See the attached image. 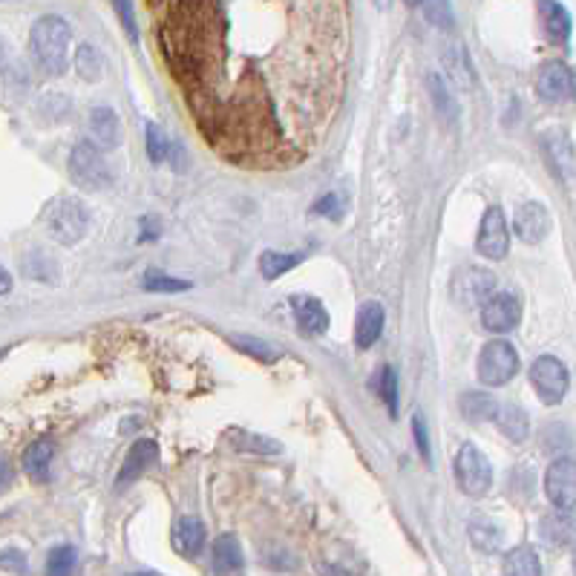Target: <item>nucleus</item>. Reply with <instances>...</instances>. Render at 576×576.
<instances>
[{
    "label": "nucleus",
    "mask_w": 576,
    "mask_h": 576,
    "mask_svg": "<svg viewBox=\"0 0 576 576\" xmlns=\"http://www.w3.org/2000/svg\"><path fill=\"white\" fill-rule=\"evenodd\" d=\"M159 53L205 145L248 171H288L317 150L346 81L349 38L326 0L153 4Z\"/></svg>",
    "instance_id": "obj_1"
},
{
    "label": "nucleus",
    "mask_w": 576,
    "mask_h": 576,
    "mask_svg": "<svg viewBox=\"0 0 576 576\" xmlns=\"http://www.w3.org/2000/svg\"><path fill=\"white\" fill-rule=\"evenodd\" d=\"M70 41L72 29L61 15H44L32 23L29 32V49L35 63L46 75H63L70 63Z\"/></svg>",
    "instance_id": "obj_2"
},
{
    "label": "nucleus",
    "mask_w": 576,
    "mask_h": 576,
    "mask_svg": "<svg viewBox=\"0 0 576 576\" xmlns=\"http://www.w3.org/2000/svg\"><path fill=\"white\" fill-rule=\"evenodd\" d=\"M44 225H46V234L55 242H61V246H75V242L84 239L89 228V211L84 208V202L72 196H61L46 208Z\"/></svg>",
    "instance_id": "obj_3"
},
{
    "label": "nucleus",
    "mask_w": 576,
    "mask_h": 576,
    "mask_svg": "<svg viewBox=\"0 0 576 576\" xmlns=\"http://www.w3.org/2000/svg\"><path fill=\"white\" fill-rule=\"evenodd\" d=\"M455 481H458V488L461 493H467L472 498H481V496H488L490 488H493V467H490V461L484 458V453L479 450V447H472V444H464L458 450L455 455Z\"/></svg>",
    "instance_id": "obj_4"
},
{
    "label": "nucleus",
    "mask_w": 576,
    "mask_h": 576,
    "mask_svg": "<svg viewBox=\"0 0 576 576\" xmlns=\"http://www.w3.org/2000/svg\"><path fill=\"white\" fill-rule=\"evenodd\" d=\"M519 372V352L507 340H490L479 352V380L484 387H505Z\"/></svg>",
    "instance_id": "obj_5"
},
{
    "label": "nucleus",
    "mask_w": 576,
    "mask_h": 576,
    "mask_svg": "<svg viewBox=\"0 0 576 576\" xmlns=\"http://www.w3.org/2000/svg\"><path fill=\"white\" fill-rule=\"evenodd\" d=\"M70 176L81 190H104L113 182L107 159L93 145H75L70 153Z\"/></svg>",
    "instance_id": "obj_6"
},
{
    "label": "nucleus",
    "mask_w": 576,
    "mask_h": 576,
    "mask_svg": "<svg viewBox=\"0 0 576 576\" xmlns=\"http://www.w3.org/2000/svg\"><path fill=\"white\" fill-rule=\"evenodd\" d=\"M530 383L536 395H539V401L547 404V406H556L562 398L568 395V369L565 363L559 361L554 355H542L536 357L533 366H530Z\"/></svg>",
    "instance_id": "obj_7"
},
{
    "label": "nucleus",
    "mask_w": 576,
    "mask_h": 576,
    "mask_svg": "<svg viewBox=\"0 0 576 576\" xmlns=\"http://www.w3.org/2000/svg\"><path fill=\"white\" fill-rule=\"evenodd\" d=\"M493 294H496V274L488 271V268L467 265L453 277V297L458 305H464V309L484 305Z\"/></svg>",
    "instance_id": "obj_8"
},
{
    "label": "nucleus",
    "mask_w": 576,
    "mask_h": 576,
    "mask_svg": "<svg viewBox=\"0 0 576 576\" xmlns=\"http://www.w3.org/2000/svg\"><path fill=\"white\" fill-rule=\"evenodd\" d=\"M510 248V228H507V216L505 211L493 205V208L484 211L481 216V228L476 237V251L488 260H505V254Z\"/></svg>",
    "instance_id": "obj_9"
},
{
    "label": "nucleus",
    "mask_w": 576,
    "mask_h": 576,
    "mask_svg": "<svg viewBox=\"0 0 576 576\" xmlns=\"http://www.w3.org/2000/svg\"><path fill=\"white\" fill-rule=\"evenodd\" d=\"M545 493L550 505L562 513H571L576 502V464L573 458H556L545 472Z\"/></svg>",
    "instance_id": "obj_10"
},
{
    "label": "nucleus",
    "mask_w": 576,
    "mask_h": 576,
    "mask_svg": "<svg viewBox=\"0 0 576 576\" xmlns=\"http://www.w3.org/2000/svg\"><path fill=\"white\" fill-rule=\"evenodd\" d=\"M522 320V303L516 294L510 291H496L493 297L481 305V323L493 335H505V331H513Z\"/></svg>",
    "instance_id": "obj_11"
},
{
    "label": "nucleus",
    "mask_w": 576,
    "mask_h": 576,
    "mask_svg": "<svg viewBox=\"0 0 576 576\" xmlns=\"http://www.w3.org/2000/svg\"><path fill=\"white\" fill-rule=\"evenodd\" d=\"M536 89L545 101H554V104L573 98V70L562 61H547L536 72Z\"/></svg>",
    "instance_id": "obj_12"
},
{
    "label": "nucleus",
    "mask_w": 576,
    "mask_h": 576,
    "mask_svg": "<svg viewBox=\"0 0 576 576\" xmlns=\"http://www.w3.org/2000/svg\"><path fill=\"white\" fill-rule=\"evenodd\" d=\"M87 136L98 153L101 150H113L121 145V121L110 107H93L87 115Z\"/></svg>",
    "instance_id": "obj_13"
},
{
    "label": "nucleus",
    "mask_w": 576,
    "mask_h": 576,
    "mask_svg": "<svg viewBox=\"0 0 576 576\" xmlns=\"http://www.w3.org/2000/svg\"><path fill=\"white\" fill-rule=\"evenodd\" d=\"M513 230L522 242H528V246H536V242H542L550 230V213L542 202H524L519 205V211L513 216Z\"/></svg>",
    "instance_id": "obj_14"
},
{
    "label": "nucleus",
    "mask_w": 576,
    "mask_h": 576,
    "mask_svg": "<svg viewBox=\"0 0 576 576\" xmlns=\"http://www.w3.org/2000/svg\"><path fill=\"white\" fill-rule=\"evenodd\" d=\"M156 458H159L156 441H150V438L136 441V444L130 447V453H127V458H124L119 476H115V490L130 488V484H133L136 479H142V472H145L150 464H156Z\"/></svg>",
    "instance_id": "obj_15"
},
{
    "label": "nucleus",
    "mask_w": 576,
    "mask_h": 576,
    "mask_svg": "<svg viewBox=\"0 0 576 576\" xmlns=\"http://www.w3.org/2000/svg\"><path fill=\"white\" fill-rule=\"evenodd\" d=\"M291 309H294V317H297V326L305 335H323L329 329V312L317 297L297 294V297H291Z\"/></svg>",
    "instance_id": "obj_16"
},
{
    "label": "nucleus",
    "mask_w": 576,
    "mask_h": 576,
    "mask_svg": "<svg viewBox=\"0 0 576 576\" xmlns=\"http://www.w3.org/2000/svg\"><path fill=\"white\" fill-rule=\"evenodd\" d=\"M383 305L380 303H363L361 312H357V320H355V343L357 349H369V346H375L383 335Z\"/></svg>",
    "instance_id": "obj_17"
},
{
    "label": "nucleus",
    "mask_w": 576,
    "mask_h": 576,
    "mask_svg": "<svg viewBox=\"0 0 576 576\" xmlns=\"http://www.w3.org/2000/svg\"><path fill=\"white\" fill-rule=\"evenodd\" d=\"M427 87H430V98H432V107L435 113H438V119L444 124H455L458 121V98L455 93L450 89V84H447V79L441 72H430V79H427Z\"/></svg>",
    "instance_id": "obj_18"
},
{
    "label": "nucleus",
    "mask_w": 576,
    "mask_h": 576,
    "mask_svg": "<svg viewBox=\"0 0 576 576\" xmlns=\"http://www.w3.org/2000/svg\"><path fill=\"white\" fill-rule=\"evenodd\" d=\"M246 565V556H242L239 539L234 533H222L220 539L213 542V568L220 576H228L234 571H242Z\"/></svg>",
    "instance_id": "obj_19"
},
{
    "label": "nucleus",
    "mask_w": 576,
    "mask_h": 576,
    "mask_svg": "<svg viewBox=\"0 0 576 576\" xmlns=\"http://www.w3.org/2000/svg\"><path fill=\"white\" fill-rule=\"evenodd\" d=\"M502 571L505 576H542V559L530 545H519L505 554Z\"/></svg>",
    "instance_id": "obj_20"
},
{
    "label": "nucleus",
    "mask_w": 576,
    "mask_h": 576,
    "mask_svg": "<svg viewBox=\"0 0 576 576\" xmlns=\"http://www.w3.org/2000/svg\"><path fill=\"white\" fill-rule=\"evenodd\" d=\"M496 424H498V430H502L510 441H516V444H522L524 438L530 435V418H528V413H524L522 406H516V404H505V406H498V413H496Z\"/></svg>",
    "instance_id": "obj_21"
},
{
    "label": "nucleus",
    "mask_w": 576,
    "mask_h": 576,
    "mask_svg": "<svg viewBox=\"0 0 576 576\" xmlns=\"http://www.w3.org/2000/svg\"><path fill=\"white\" fill-rule=\"evenodd\" d=\"M545 153L550 159V168L556 171V176H562L565 182L573 179V147L565 136H550L545 138Z\"/></svg>",
    "instance_id": "obj_22"
},
{
    "label": "nucleus",
    "mask_w": 576,
    "mask_h": 576,
    "mask_svg": "<svg viewBox=\"0 0 576 576\" xmlns=\"http://www.w3.org/2000/svg\"><path fill=\"white\" fill-rule=\"evenodd\" d=\"M542 539L547 545H554V547H568L573 542V519H571V513H562V510H556V513H547L542 519Z\"/></svg>",
    "instance_id": "obj_23"
},
{
    "label": "nucleus",
    "mask_w": 576,
    "mask_h": 576,
    "mask_svg": "<svg viewBox=\"0 0 576 576\" xmlns=\"http://www.w3.org/2000/svg\"><path fill=\"white\" fill-rule=\"evenodd\" d=\"M444 67L447 75L461 87V89H470L476 87V72L470 67V58H467V49L464 46H450L444 53Z\"/></svg>",
    "instance_id": "obj_24"
},
{
    "label": "nucleus",
    "mask_w": 576,
    "mask_h": 576,
    "mask_svg": "<svg viewBox=\"0 0 576 576\" xmlns=\"http://www.w3.org/2000/svg\"><path fill=\"white\" fill-rule=\"evenodd\" d=\"M470 542L476 545L481 554H496L498 547H502V530H498V524L484 519V516H476L470 522Z\"/></svg>",
    "instance_id": "obj_25"
},
{
    "label": "nucleus",
    "mask_w": 576,
    "mask_h": 576,
    "mask_svg": "<svg viewBox=\"0 0 576 576\" xmlns=\"http://www.w3.org/2000/svg\"><path fill=\"white\" fill-rule=\"evenodd\" d=\"M53 455H55V444L46 438H38L35 444L27 447V453H23V470H27L32 479H44Z\"/></svg>",
    "instance_id": "obj_26"
},
{
    "label": "nucleus",
    "mask_w": 576,
    "mask_h": 576,
    "mask_svg": "<svg viewBox=\"0 0 576 576\" xmlns=\"http://www.w3.org/2000/svg\"><path fill=\"white\" fill-rule=\"evenodd\" d=\"M75 72L89 84L104 79V58H101V53L93 44H81L75 49Z\"/></svg>",
    "instance_id": "obj_27"
},
{
    "label": "nucleus",
    "mask_w": 576,
    "mask_h": 576,
    "mask_svg": "<svg viewBox=\"0 0 576 576\" xmlns=\"http://www.w3.org/2000/svg\"><path fill=\"white\" fill-rule=\"evenodd\" d=\"M542 15H545V32L550 41H556V44H565L568 41V35H571V21H568V12L565 6H559V4H542Z\"/></svg>",
    "instance_id": "obj_28"
},
{
    "label": "nucleus",
    "mask_w": 576,
    "mask_h": 576,
    "mask_svg": "<svg viewBox=\"0 0 576 576\" xmlns=\"http://www.w3.org/2000/svg\"><path fill=\"white\" fill-rule=\"evenodd\" d=\"M303 263V254H286V251H265L260 257V271L265 280L283 277L291 268H297Z\"/></svg>",
    "instance_id": "obj_29"
},
{
    "label": "nucleus",
    "mask_w": 576,
    "mask_h": 576,
    "mask_svg": "<svg viewBox=\"0 0 576 576\" xmlns=\"http://www.w3.org/2000/svg\"><path fill=\"white\" fill-rule=\"evenodd\" d=\"M461 409L470 421H493L498 413V401L488 392H467L461 398Z\"/></svg>",
    "instance_id": "obj_30"
},
{
    "label": "nucleus",
    "mask_w": 576,
    "mask_h": 576,
    "mask_svg": "<svg viewBox=\"0 0 576 576\" xmlns=\"http://www.w3.org/2000/svg\"><path fill=\"white\" fill-rule=\"evenodd\" d=\"M176 542L179 547H182V554L188 556H196L199 550L205 547V524L199 519H182L179 522V528H176Z\"/></svg>",
    "instance_id": "obj_31"
},
{
    "label": "nucleus",
    "mask_w": 576,
    "mask_h": 576,
    "mask_svg": "<svg viewBox=\"0 0 576 576\" xmlns=\"http://www.w3.org/2000/svg\"><path fill=\"white\" fill-rule=\"evenodd\" d=\"M234 435V447L237 450H246V453H257V455H274L280 453L283 447H280L277 441H271L268 435H254V432H230Z\"/></svg>",
    "instance_id": "obj_32"
},
{
    "label": "nucleus",
    "mask_w": 576,
    "mask_h": 576,
    "mask_svg": "<svg viewBox=\"0 0 576 576\" xmlns=\"http://www.w3.org/2000/svg\"><path fill=\"white\" fill-rule=\"evenodd\" d=\"M75 559H79V554H75L72 545L53 547V550H49V556H46V576H72Z\"/></svg>",
    "instance_id": "obj_33"
},
{
    "label": "nucleus",
    "mask_w": 576,
    "mask_h": 576,
    "mask_svg": "<svg viewBox=\"0 0 576 576\" xmlns=\"http://www.w3.org/2000/svg\"><path fill=\"white\" fill-rule=\"evenodd\" d=\"M375 389L387 404L389 415H398V375H395L392 366H380V372L375 378Z\"/></svg>",
    "instance_id": "obj_34"
},
{
    "label": "nucleus",
    "mask_w": 576,
    "mask_h": 576,
    "mask_svg": "<svg viewBox=\"0 0 576 576\" xmlns=\"http://www.w3.org/2000/svg\"><path fill=\"white\" fill-rule=\"evenodd\" d=\"M142 288L145 291H156V294H173V291H188L190 283L188 280H176V277H168L162 271H145L142 274Z\"/></svg>",
    "instance_id": "obj_35"
},
{
    "label": "nucleus",
    "mask_w": 576,
    "mask_h": 576,
    "mask_svg": "<svg viewBox=\"0 0 576 576\" xmlns=\"http://www.w3.org/2000/svg\"><path fill=\"white\" fill-rule=\"evenodd\" d=\"M147 156L153 164H162L171 159V142L159 124L147 121Z\"/></svg>",
    "instance_id": "obj_36"
},
{
    "label": "nucleus",
    "mask_w": 576,
    "mask_h": 576,
    "mask_svg": "<svg viewBox=\"0 0 576 576\" xmlns=\"http://www.w3.org/2000/svg\"><path fill=\"white\" fill-rule=\"evenodd\" d=\"M234 346H237V349H242V352H248L251 357H257V361H263V363H274L277 357H280V352H274L265 340H257V338L237 335V338H234Z\"/></svg>",
    "instance_id": "obj_37"
},
{
    "label": "nucleus",
    "mask_w": 576,
    "mask_h": 576,
    "mask_svg": "<svg viewBox=\"0 0 576 576\" xmlns=\"http://www.w3.org/2000/svg\"><path fill=\"white\" fill-rule=\"evenodd\" d=\"M421 12H424L432 27H438L444 32H453L455 29V15H453V6L450 4H421Z\"/></svg>",
    "instance_id": "obj_38"
},
{
    "label": "nucleus",
    "mask_w": 576,
    "mask_h": 576,
    "mask_svg": "<svg viewBox=\"0 0 576 576\" xmlns=\"http://www.w3.org/2000/svg\"><path fill=\"white\" fill-rule=\"evenodd\" d=\"M413 432H415V444H418L421 455H424V458L430 461L432 450H430V435H427V421H424V415H415V418H413Z\"/></svg>",
    "instance_id": "obj_39"
},
{
    "label": "nucleus",
    "mask_w": 576,
    "mask_h": 576,
    "mask_svg": "<svg viewBox=\"0 0 576 576\" xmlns=\"http://www.w3.org/2000/svg\"><path fill=\"white\" fill-rule=\"evenodd\" d=\"M0 568L23 573V571H27V559H23L21 550H6V554H0Z\"/></svg>",
    "instance_id": "obj_40"
},
{
    "label": "nucleus",
    "mask_w": 576,
    "mask_h": 576,
    "mask_svg": "<svg viewBox=\"0 0 576 576\" xmlns=\"http://www.w3.org/2000/svg\"><path fill=\"white\" fill-rule=\"evenodd\" d=\"M115 12L121 15V23H124V29H127V35L133 38V41H138V32H136V21H133V12H136V6L133 4H115Z\"/></svg>",
    "instance_id": "obj_41"
},
{
    "label": "nucleus",
    "mask_w": 576,
    "mask_h": 576,
    "mask_svg": "<svg viewBox=\"0 0 576 576\" xmlns=\"http://www.w3.org/2000/svg\"><path fill=\"white\" fill-rule=\"evenodd\" d=\"M314 213H329V216H335V220H340L343 205H340V199H338V196H326V199H320V202H317Z\"/></svg>",
    "instance_id": "obj_42"
},
{
    "label": "nucleus",
    "mask_w": 576,
    "mask_h": 576,
    "mask_svg": "<svg viewBox=\"0 0 576 576\" xmlns=\"http://www.w3.org/2000/svg\"><path fill=\"white\" fill-rule=\"evenodd\" d=\"M317 573H320V576H357V573H352L349 568L335 565V562H320V565H317Z\"/></svg>",
    "instance_id": "obj_43"
},
{
    "label": "nucleus",
    "mask_w": 576,
    "mask_h": 576,
    "mask_svg": "<svg viewBox=\"0 0 576 576\" xmlns=\"http://www.w3.org/2000/svg\"><path fill=\"white\" fill-rule=\"evenodd\" d=\"M12 291V274L6 271L4 265H0V297H4V294H9Z\"/></svg>",
    "instance_id": "obj_44"
},
{
    "label": "nucleus",
    "mask_w": 576,
    "mask_h": 576,
    "mask_svg": "<svg viewBox=\"0 0 576 576\" xmlns=\"http://www.w3.org/2000/svg\"><path fill=\"white\" fill-rule=\"evenodd\" d=\"M6 481H9V467L4 464V461H0V490L6 488Z\"/></svg>",
    "instance_id": "obj_45"
},
{
    "label": "nucleus",
    "mask_w": 576,
    "mask_h": 576,
    "mask_svg": "<svg viewBox=\"0 0 576 576\" xmlns=\"http://www.w3.org/2000/svg\"><path fill=\"white\" fill-rule=\"evenodd\" d=\"M6 67V44H4V38H0V70Z\"/></svg>",
    "instance_id": "obj_46"
},
{
    "label": "nucleus",
    "mask_w": 576,
    "mask_h": 576,
    "mask_svg": "<svg viewBox=\"0 0 576 576\" xmlns=\"http://www.w3.org/2000/svg\"><path fill=\"white\" fill-rule=\"evenodd\" d=\"M127 576H159V573H153V571H136V573H127Z\"/></svg>",
    "instance_id": "obj_47"
},
{
    "label": "nucleus",
    "mask_w": 576,
    "mask_h": 576,
    "mask_svg": "<svg viewBox=\"0 0 576 576\" xmlns=\"http://www.w3.org/2000/svg\"><path fill=\"white\" fill-rule=\"evenodd\" d=\"M0 357H4V352H0Z\"/></svg>",
    "instance_id": "obj_48"
}]
</instances>
